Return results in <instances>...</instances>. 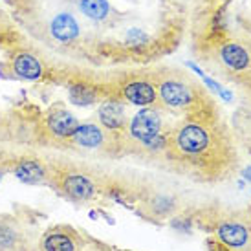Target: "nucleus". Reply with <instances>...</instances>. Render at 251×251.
<instances>
[{
	"mask_svg": "<svg viewBox=\"0 0 251 251\" xmlns=\"http://www.w3.org/2000/svg\"><path fill=\"white\" fill-rule=\"evenodd\" d=\"M165 154L173 161L185 163L207 176L224 167L220 160L226 156V147L209 103L187 114V118L169 132Z\"/></svg>",
	"mask_w": 251,
	"mask_h": 251,
	"instance_id": "f257e3e1",
	"label": "nucleus"
},
{
	"mask_svg": "<svg viewBox=\"0 0 251 251\" xmlns=\"http://www.w3.org/2000/svg\"><path fill=\"white\" fill-rule=\"evenodd\" d=\"M167 136L163 132V116L158 106H143L128 119L121 134L119 149L126 152L160 154L167 151Z\"/></svg>",
	"mask_w": 251,
	"mask_h": 251,
	"instance_id": "f03ea898",
	"label": "nucleus"
},
{
	"mask_svg": "<svg viewBox=\"0 0 251 251\" xmlns=\"http://www.w3.org/2000/svg\"><path fill=\"white\" fill-rule=\"evenodd\" d=\"M189 224L205 229L233 251H251V222L246 211L211 209L196 213Z\"/></svg>",
	"mask_w": 251,
	"mask_h": 251,
	"instance_id": "7ed1b4c3",
	"label": "nucleus"
},
{
	"mask_svg": "<svg viewBox=\"0 0 251 251\" xmlns=\"http://www.w3.org/2000/svg\"><path fill=\"white\" fill-rule=\"evenodd\" d=\"M154 83L158 92V101H161V105L171 110L191 114L196 108L209 103L202 96V92L198 90V86L181 74H163L154 77Z\"/></svg>",
	"mask_w": 251,
	"mask_h": 251,
	"instance_id": "20e7f679",
	"label": "nucleus"
},
{
	"mask_svg": "<svg viewBox=\"0 0 251 251\" xmlns=\"http://www.w3.org/2000/svg\"><path fill=\"white\" fill-rule=\"evenodd\" d=\"M37 251H116V248L101 244L70 224H55L41 231Z\"/></svg>",
	"mask_w": 251,
	"mask_h": 251,
	"instance_id": "39448f33",
	"label": "nucleus"
},
{
	"mask_svg": "<svg viewBox=\"0 0 251 251\" xmlns=\"http://www.w3.org/2000/svg\"><path fill=\"white\" fill-rule=\"evenodd\" d=\"M41 231L19 215H0V251H37Z\"/></svg>",
	"mask_w": 251,
	"mask_h": 251,
	"instance_id": "423d86ee",
	"label": "nucleus"
},
{
	"mask_svg": "<svg viewBox=\"0 0 251 251\" xmlns=\"http://www.w3.org/2000/svg\"><path fill=\"white\" fill-rule=\"evenodd\" d=\"M48 185L57 189V193H61L74 202H90L98 195V187L90 176L68 167L50 165Z\"/></svg>",
	"mask_w": 251,
	"mask_h": 251,
	"instance_id": "0eeeda50",
	"label": "nucleus"
},
{
	"mask_svg": "<svg viewBox=\"0 0 251 251\" xmlns=\"http://www.w3.org/2000/svg\"><path fill=\"white\" fill-rule=\"evenodd\" d=\"M79 119L72 114L66 106L53 105L41 119V126H39V134L46 143H53V145H68L72 134L75 132Z\"/></svg>",
	"mask_w": 251,
	"mask_h": 251,
	"instance_id": "6e6552de",
	"label": "nucleus"
},
{
	"mask_svg": "<svg viewBox=\"0 0 251 251\" xmlns=\"http://www.w3.org/2000/svg\"><path fill=\"white\" fill-rule=\"evenodd\" d=\"M108 98H116L119 101H126L136 106H156L158 105V92L154 77L145 75H132L126 77L123 83L119 84L118 92Z\"/></svg>",
	"mask_w": 251,
	"mask_h": 251,
	"instance_id": "1a4fd4ad",
	"label": "nucleus"
},
{
	"mask_svg": "<svg viewBox=\"0 0 251 251\" xmlns=\"http://www.w3.org/2000/svg\"><path fill=\"white\" fill-rule=\"evenodd\" d=\"M98 123L110 136V149L112 147L119 149L121 134L125 132L126 125H128V116H126L125 105L116 98H106L105 103L99 106Z\"/></svg>",
	"mask_w": 251,
	"mask_h": 251,
	"instance_id": "9d476101",
	"label": "nucleus"
},
{
	"mask_svg": "<svg viewBox=\"0 0 251 251\" xmlns=\"http://www.w3.org/2000/svg\"><path fill=\"white\" fill-rule=\"evenodd\" d=\"M66 147H77L84 151L110 149V136L98 121H79L75 132L72 134Z\"/></svg>",
	"mask_w": 251,
	"mask_h": 251,
	"instance_id": "9b49d317",
	"label": "nucleus"
},
{
	"mask_svg": "<svg viewBox=\"0 0 251 251\" xmlns=\"http://www.w3.org/2000/svg\"><path fill=\"white\" fill-rule=\"evenodd\" d=\"M218 61L233 74L251 70V50L238 41H226L218 46Z\"/></svg>",
	"mask_w": 251,
	"mask_h": 251,
	"instance_id": "f8f14e48",
	"label": "nucleus"
},
{
	"mask_svg": "<svg viewBox=\"0 0 251 251\" xmlns=\"http://www.w3.org/2000/svg\"><path fill=\"white\" fill-rule=\"evenodd\" d=\"M13 175L24 183H48L50 181V165L39 158L26 156L13 163Z\"/></svg>",
	"mask_w": 251,
	"mask_h": 251,
	"instance_id": "ddd939ff",
	"label": "nucleus"
},
{
	"mask_svg": "<svg viewBox=\"0 0 251 251\" xmlns=\"http://www.w3.org/2000/svg\"><path fill=\"white\" fill-rule=\"evenodd\" d=\"M81 33L79 21L74 13L59 11L50 19V35L61 44H72Z\"/></svg>",
	"mask_w": 251,
	"mask_h": 251,
	"instance_id": "4468645a",
	"label": "nucleus"
},
{
	"mask_svg": "<svg viewBox=\"0 0 251 251\" xmlns=\"http://www.w3.org/2000/svg\"><path fill=\"white\" fill-rule=\"evenodd\" d=\"M11 74L24 81H39L44 77V66L33 53L29 51H17L9 59Z\"/></svg>",
	"mask_w": 251,
	"mask_h": 251,
	"instance_id": "2eb2a0df",
	"label": "nucleus"
},
{
	"mask_svg": "<svg viewBox=\"0 0 251 251\" xmlns=\"http://www.w3.org/2000/svg\"><path fill=\"white\" fill-rule=\"evenodd\" d=\"M68 94H70L72 103L77 106H88L96 105L99 99L105 98L103 90H99L98 86H94L90 83L84 81H75L68 86Z\"/></svg>",
	"mask_w": 251,
	"mask_h": 251,
	"instance_id": "dca6fc26",
	"label": "nucleus"
},
{
	"mask_svg": "<svg viewBox=\"0 0 251 251\" xmlns=\"http://www.w3.org/2000/svg\"><path fill=\"white\" fill-rule=\"evenodd\" d=\"M79 11L90 21L103 22L110 15V4L108 0H79Z\"/></svg>",
	"mask_w": 251,
	"mask_h": 251,
	"instance_id": "f3484780",
	"label": "nucleus"
},
{
	"mask_svg": "<svg viewBox=\"0 0 251 251\" xmlns=\"http://www.w3.org/2000/svg\"><path fill=\"white\" fill-rule=\"evenodd\" d=\"M147 42H149V35H147L145 31H141V29H128V33H126V44L128 46L140 50L145 48Z\"/></svg>",
	"mask_w": 251,
	"mask_h": 251,
	"instance_id": "a211bd4d",
	"label": "nucleus"
},
{
	"mask_svg": "<svg viewBox=\"0 0 251 251\" xmlns=\"http://www.w3.org/2000/svg\"><path fill=\"white\" fill-rule=\"evenodd\" d=\"M205 248H207V251H233L231 248H227V246L224 244L222 240H218L213 235H209V237L205 238Z\"/></svg>",
	"mask_w": 251,
	"mask_h": 251,
	"instance_id": "6ab92c4d",
	"label": "nucleus"
},
{
	"mask_svg": "<svg viewBox=\"0 0 251 251\" xmlns=\"http://www.w3.org/2000/svg\"><path fill=\"white\" fill-rule=\"evenodd\" d=\"M248 215H250V222H251V207L248 209Z\"/></svg>",
	"mask_w": 251,
	"mask_h": 251,
	"instance_id": "aec40b11",
	"label": "nucleus"
},
{
	"mask_svg": "<svg viewBox=\"0 0 251 251\" xmlns=\"http://www.w3.org/2000/svg\"><path fill=\"white\" fill-rule=\"evenodd\" d=\"M116 251H128V250H116Z\"/></svg>",
	"mask_w": 251,
	"mask_h": 251,
	"instance_id": "412c9836",
	"label": "nucleus"
},
{
	"mask_svg": "<svg viewBox=\"0 0 251 251\" xmlns=\"http://www.w3.org/2000/svg\"><path fill=\"white\" fill-rule=\"evenodd\" d=\"M250 72H251V70H250Z\"/></svg>",
	"mask_w": 251,
	"mask_h": 251,
	"instance_id": "4be33fe9",
	"label": "nucleus"
}]
</instances>
